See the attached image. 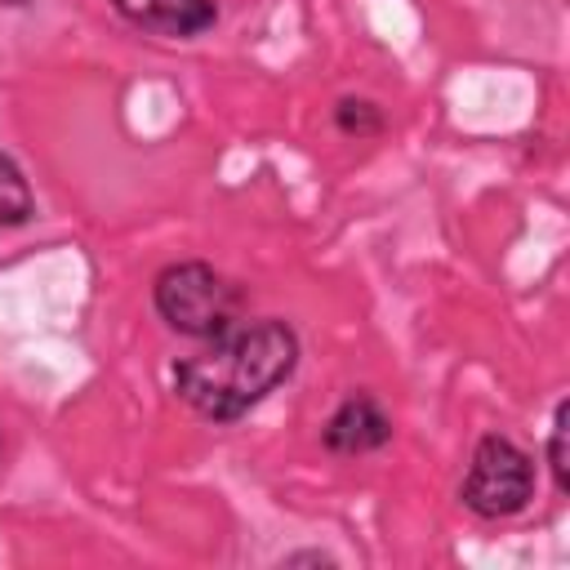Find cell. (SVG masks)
I'll list each match as a JSON object with an SVG mask.
<instances>
[{"label":"cell","mask_w":570,"mask_h":570,"mask_svg":"<svg viewBox=\"0 0 570 570\" xmlns=\"http://www.w3.org/2000/svg\"><path fill=\"white\" fill-rule=\"evenodd\" d=\"M298 361V338L285 321H232L209 334V343L174 365L178 396L205 419H240L276 383L289 379Z\"/></svg>","instance_id":"1"},{"label":"cell","mask_w":570,"mask_h":570,"mask_svg":"<svg viewBox=\"0 0 570 570\" xmlns=\"http://www.w3.org/2000/svg\"><path fill=\"white\" fill-rule=\"evenodd\" d=\"M156 312L169 330L191 334V338H209L218 330H227L240 312V294L236 285L214 272L209 263H174L156 276Z\"/></svg>","instance_id":"2"},{"label":"cell","mask_w":570,"mask_h":570,"mask_svg":"<svg viewBox=\"0 0 570 570\" xmlns=\"http://www.w3.org/2000/svg\"><path fill=\"white\" fill-rule=\"evenodd\" d=\"M534 494V463L508 436H481L463 476V503L476 517H512Z\"/></svg>","instance_id":"3"},{"label":"cell","mask_w":570,"mask_h":570,"mask_svg":"<svg viewBox=\"0 0 570 570\" xmlns=\"http://www.w3.org/2000/svg\"><path fill=\"white\" fill-rule=\"evenodd\" d=\"M387 436H392V419L374 396H347L325 423V445L338 454H370L387 445Z\"/></svg>","instance_id":"4"},{"label":"cell","mask_w":570,"mask_h":570,"mask_svg":"<svg viewBox=\"0 0 570 570\" xmlns=\"http://www.w3.org/2000/svg\"><path fill=\"white\" fill-rule=\"evenodd\" d=\"M116 9L156 36H196L214 22V0H116Z\"/></svg>","instance_id":"5"},{"label":"cell","mask_w":570,"mask_h":570,"mask_svg":"<svg viewBox=\"0 0 570 570\" xmlns=\"http://www.w3.org/2000/svg\"><path fill=\"white\" fill-rule=\"evenodd\" d=\"M36 200H31V187L22 178V169L0 151V232L4 227H22L31 218Z\"/></svg>","instance_id":"6"},{"label":"cell","mask_w":570,"mask_h":570,"mask_svg":"<svg viewBox=\"0 0 570 570\" xmlns=\"http://www.w3.org/2000/svg\"><path fill=\"white\" fill-rule=\"evenodd\" d=\"M338 125L347 134H374L379 129V111L370 102H356V98H343L338 102Z\"/></svg>","instance_id":"7"},{"label":"cell","mask_w":570,"mask_h":570,"mask_svg":"<svg viewBox=\"0 0 570 570\" xmlns=\"http://www.w3.org/2000/svg\"><path fill=\"white\" fill-rule=\"evenodd\" d=\"M552 476H557V490H570V476H566V401L557 405L552 414Z\"/></svg>","instance_id":"8"},{"label":"cell","mask_w":570,"mask_h":570,"mask_svg":"<svg viewBox=\"0 0 570 570\" xmlns=\"http://www.w3.org/2000/svg\"><path fill=\"white\" fill-rule=\"evenodd\" d=\"M9 4H27V0H0V9H9Z\"/></svg>","instance_id":"9"}]
</instances>
